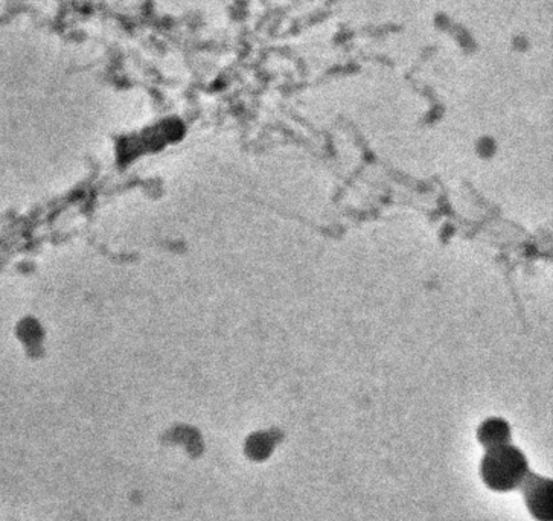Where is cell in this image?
Returning a JSON list of instances; mask_svg holds the SVG:
<instances>
[{"label": "cell", "mask_w": 553, "mask_h": 521, "mask_svg": "<svg viewBox=\"0 0 553 521\" xmlns=\"http://www.w3.org/2000/svg\"><path fill=\"white\" fill-rule=\"evenodd\" d=\"M482 462L483 482L494 491H511L523 483L527 475L525 454L509 442L486 448Z\"/></svg>", "instance_id": "1"}, {"label": "cell", "mask_w": 553, "mask_h": 521, "mask_svg": "<svg viewBox=\"0 0 553 521\" xmlns=\"http://www.w3.org/2000/svg\"><path fill=\"white\" fill-rule=\"evenodd\" d=\"M520 486L523 488L529 512L539 521H552V480L527 473Z\"/></svg>", "instance_id": "2"}, {"label": "cell", "mask_w": 553, "mask_h": 521, "mask_svg": "<svg viewBox=\"0 0 553 521\" xmlns=\"http://www.w3.org/2000/svg\"><path fill=\"white\" fill-rule=\"evenodd\" d=\"M479 439L486 448L509 442V427L502 419H490L479 430Z\"/></svg>", "instance_id": "3"}]
</instances>
